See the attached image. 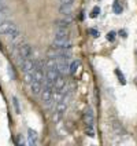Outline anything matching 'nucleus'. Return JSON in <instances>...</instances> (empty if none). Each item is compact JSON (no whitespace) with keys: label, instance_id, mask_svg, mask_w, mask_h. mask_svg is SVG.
Returning <instances> with one entry per match:
<instances>
[{"label":"nucleus","instance_id":"18","mask_svg":"<svg viewBox=\"0 0 137 146\" xmlns=\"http://www.w3.org/2000/svg\"><path fill=\"white\" fill-rule=\"evenodd\" d=\"M99 14H100V7L96 6V7L92 8V11H90V18H96Z\"/></svg>","mask_w":137,"mask_h":146},{"label":"nucleus","instance_id":"14","mask_svg":"<svg viewBox=\"0 0 137 146\" xmlns=\"http://www.w3.org/2000/svg\"><path fill=\"white\" fill-rule=\"evenodd\" d=\"M113 11L114 14H117V15H119L122 11H123V7H122V4L119 3V0H115L113 4Z\"/></svg>","mask_w":137,"mask_h":146},{"label":"nucleus","instance_id":"1","mask_svg":"<svg viewBox=\"0 0 137 146\" xmlns=\"http://www.w3.org/2000/svg\"><path fill=\"white\" fill-rule=\"evenodd\" d=\"M0 35L4 36V37H7L8 40L15 41L16 39L21 36V32H19L18 26H16L14 22L6 19V21H3V22L0 24Z\"/></svg>","mask_w":137,"mask_h":146},{"label":"nucleus","instance_id":"8","mask_svg":"<svg viewBox=\"0 0 137 146\" xmlns=\"http://www.w3.org/2000/svg\"><path fill=\"white\" fill-rule=\"evenodd\" d=\"M30 86V92H32V95L34 97H39L41 94V90H43V81H39V80H34L29 84Z\"/></svg>","mask_w":137,"mask_h":146},{"label":"nucleus","instance_id":"20","mask_svg":"<svg viewBox=\"0 0 137 146\" xmlns=\"http://www.w3.org/2000/svg\"><path fill=\"white\" fill-rule=\"evenodd\" d=\"M115 36H117V33H115V32H113V31H111V32H108V33H107V36H106V39H107V40H108V41H111V43H113V41L115 40Z\"/></svg>","mask_w":137,"mask_h":146},{"label":"nucleus","instance_id":"4","mask_svg":"<svg viewBox=\"0 0 137 146\" xmlns=\"http://www.w3.org/2000/svg\"><path fill=\"white\" fill-rule=\"evenodd\" d=\"M33 54V48L30 44L25 43V44H19L18 46V50H16V55L19 59H24V58H28V57H32Z\"/></svg>","mask_w":137,"mask_h":146},{"label":"nucleus","instance_id":"25","mask_svg":"<svg viewBox=\"0 0 137 146\" xmlns=\"http://www.w3.org/2000/svg\"><path fill=\"white\" fill-rule=\"evenodd\" d=\"M119 35H121L123 39H126V37H128V33H126V31H119Z\"/></svg>","mask_w":137,"mask_h":146},{"label":"nucleus","instance_id":"23","mask_svg":"<svg viewBox=\"0 0 137 146\" xmlns=\"http://www.w3.org/2000/svg\"><path fill=\"white\" fill-rule=\"evenodd\" d=\"M4 10H7V6L3 0H0V11H4Z\"/></svg>","mask_w":137,"mask_h":146},{"label":"nucleus","instance_id":"16","mask_svg":"<svg viewBox=\"0 0 137 146\" xmlns=\"http://www.w3.org/2000/svg\"><path fill=\"white\" fill-rule=\"evenodd\" d=\"M115 74H117V77H118V80H119V83H121L122 86H123V84H126L125 76H123V73H122L119 69H115Z\"/></svg>","mask_w":137,"mask_h":146},{"label":"nucleus","instance_id":"2","mask_svg":"<svg viewBox=\"0 0 137 146\" xmlns=\"http://www.w3.org/2000/svg\"><path fill=\"white\" fill-rule=\"evenodd\" d=\"M41 102L43 105L48 108L52 102V95H54V87H52V83L48 80H45L43 83V90H41Z\"/></svg>","mask_w":137,"mask_h":146},{"label":"nucleus","instance_id":"11","mask_svg":"<svg viewBox=\"0 0 137 146\" xmlns=\"http://www.w3.org/2000/svg\"><path fill=\"white\" fill-rule=\"evenodd\" d=\"M37 139H39L37 132L34 130H32V128H29V130H28V145L34 146L37 143Z\"/></svg>","mask_w":137,"mask_h":146},{"label":"nucleus","instance_id":"5","mask_svg":"<svg viewBox=\"0 0 137 146\" xmlns=\"http://www.w3.org/2000/svg\"><path fill=\"white\" fill-rule=\"evenodd\" d=\"M71 40L70 39H54L52 47L59 50H71Z\"/></svg>","mask_w":137,"mask_h":146},{"label":"nucleus","instance_id":"15","mask_svg":"<svg viewBox=\"0 0 137 146\" xmlns=\"http://www.w3.org/2000/svg\"><path fill=\"white\" fill-rule=\"evenodd\" d=\"M7 72H8V76H10V79H11V80H15V79H16V74H15V70H14V66L11 65V64H8Z\"/></svg>","mask_w":137,"mask_h":146},{"label":"nucleus","instance_id":"12","mask_svg":"<svg viewBox=\"0 0 137 146\" xmlns=\"http://www.w3.org/2000/svg\"><path fill=\"white\" fill-rule=\"evenodd\" d=\"M80 65H81L80 61H78V59H74L71 64L69 65V73H70V74H75L77 70H78V68H80Z\"/></svg>","mask_w":137,"mask_h":146},{"label":"nucleus","instance_id":"9","mask_svg":"<svg viewBox=\"0 0 137 146\" xmlns=\"http://www.w3.org/2000/svg\"><path fill=\"white\" fill-rule=\"evenodd\" d=\"M58 70L59 73L65 74V73H69V62L66 58H59L58 59Z\"/></svg>","mask_w":137,"mask_h":146},{"label":"nucleus","instance_id":"19","mask_svg":"<svg viewBox=\"0 0 137 146\" xmlns=\"http://www.w3.org/2000/svg\"><path fill=\"white\" fill-rule=\"evenodd\" d=\"M10 15V13H8V8L7 10H4V11H0V24L3 22V21H6V18Z\"/></svg>","mask_w":137,"mask_h":146},{"label":"nucleus","instance_id":"21","mask_svg":"<svg viewBox=\"0 0 137 146\" xmlns=\"http://www.w3.org/2000/svg\"><path fill=\"white\" fill-rule=\"evenodd\" d=\"M12 102H14V108H15L16 113H21V109H19V102H18L16 97H12Z\"/></svg>","mask_w":137,"mask_h":146},{"label":"nucleus","instance_id":"24","mask_svg":"<svg viewBox=\"0 0 137 146\" xmlns=\"http://www.w3.org/2000/svg\"><path fill=\"white\" fill-rule=\"evenodd\" d=\"M74 0H60V4H73Z\"/></svg>","mask_w":137,"mask_h":146},{"label":"nucleus","instance_id":"10","mask_svg":"<svg viewBox=\"0 0 137 146\" xmlns=\"http://www.w3.org/2000/svg\"><path fill=\"white\" fill-rule=\"evenodd\" d=\"M93 121H95V116H93V110L88 108L84 113V123L85 125H93Z\"/></svg>","mask_w":137,"mask_h":146},{"label":"nucleus","instance_id":"6","mask_svg":"<svg viewBox=\"0 0 137 146\" xmlns=\"http://www.w3.org/2000/svg\"><path fill=\"white\" fill-rule=\"evenodd\" d=\"M19 66H21V70L24 73L28 72H33V68H34V59L32 57L24 58L19 61Z\"/></svg>","mask_w":137,"mask_h":146},{"label":"nucleus","instance_id":"26","mask_svg":"<svg viewBox=\"0 0 137 146\" xmlns=\"http://www.w3.org/2000/svg\"><path fill=\"white\" fill-rule=\"evenodd\" d=\"M0 48H1V47H0Z\"/></svg>","mask_w":137,"mask_h":146},{"label":"nucleus","instance_id":"17","mask_svg":"<svg viewBox=\"0 0 137 146\" xmlns=\"http://www.w3.org/2000/svg\"><path fill=\"white\" fill-rule=\"evenodd\" d=\"M85 134H87L88 137H90V138H95V130H93V125H87Z\"/></svg>","mask_w":137,"mask_h":146},{"label":"nucleus","instance_id":"13","mask_svg":"<svg viewBox=\"0 0 137 146\" xmlns=\"http://www.w3.org/2000/svg\"><path fill=\"white\" fill-rule=\"evenodd\" d=\"M71 10H73V4H60L59 13L63 14V15H67V14H71Z\"/></svg>","mask_w":137,"mask_h":146},{"label":"nucleus","instance_id":"22","mask_svg":"<svg viewBox=\"0 0 137 146\" xmlns=\"http://www.w3.org/2000/svg\"><path fill=\"white\" fill-rule=\"evenodd\" d=\"M88 32L93 36V37H99V32H97L96 29H88Z\"/></svg>","mask_w":137,"mask_h":146},{"label":"nucleus","instance_id":"3","mask_svg":"<svg viewBox=\"0 0 137 146\" xmlns=\"http://www.w3.org/2000/svg\"><path fill=\"white\" fill-rule=\"evenodd\" d=\"M56 113L54 114V117H52V120L55 123H58L60 119H62V116L66 113V110H67V102L65 101V98L63 99H60L59 102H56Z\"/></svg>","mask_w":137,"mask_h":146},{"label":"nucleus","instance_id":"7","mask_svg":"<svg viewBox=\"0 0 137 146\" xmlns=\"http://www.w3.org/2000/svg\"><path fill=\"white\" fill-rule=\"evenodd\" d=\"M54 91H63L66 88V79H65V74H62V73H59V76H58L55 81H54Z\"/></svg>","mask_w":137,"mask_h":146}]
</instances>
